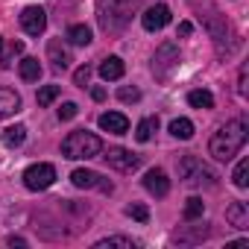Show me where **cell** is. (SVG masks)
<instances>
[{
  "instance_id": "cell-5",
  "label": "cell",
  "mask_w": 249,
  "mask_h": 249,
  "mask_svg": "<svg viewBox=\"0 0 249 249\" xmlns=\"http://www.w3.org/2000/svg\"><path fill=\"white\" fill-rule=\"evenodd\" d=\"M21 179H24L27 191H47L56 182V167L47 164V161H38V164H30Z\"/></svg>"
},
{
  "instance_id": "cell-21",
  "label": "cell",
  "mask_w": 249,
  "mask_h": 249,
  "mask_svg": "<svg viewBox=\"0 0 249 249\" xmlns=\"http://www.w3.org/2000/svg\"><path fill=\"white\" fill-rule=\"evenodd\" d=\"M170 135L179 138V141H191V138H194V123H191L188 117H176V120H170Z\"/></svg>"
},
{
  "instance_id": "cell-25",
  "label": "cell",
  "mask_w": 249,
  "mask_h": 249,
  "mask_svg": "<svg viewBox=\"0 0 249 249\" xmlns=\"http://www.w3.org/2000/svg\"><path fill=\"white\" fill-rule=\"evenodd\" d=\"M231 182H234L237 188H246V185H249V159H240V161H237V167H234V173H231Z\"/></svg>"
},
{
  "instance_id": "cell-31",
  "label": "cell",
  "mask_w": 249,
  "mask_h": 249,
  "mask_svg": "<svg viewBox=\"0 0 249 249\" xmlns=\"http://www.w3.org/2000/svg\"><path fill=\"white\" fill-rule=\"evenodd\" d=\"M76 111H79L76 103H62V108H59V120H73Z\"/></svg>"
},
{
  "instance_id": "cell-14",
  "label": "cell",
  "mask_w": 249,
  "mask_h": 249,
  "mask_svg": "<svg viewBox=\"0 0 249 249\" xmlns=\"http://www.w3.org/2000/svg\"><path fill=\"white\" fill-rule=\"evenodd\" d=\"M205 24H208V33H211V38H214L217 50L223 47V41H226V38H234V33H231V27H229V21H226V18H214V15H208V18H205Z\"/></svg>"
},
{
  "instance_id": "cell-19",
  "label": "cell",
  "mask_w": 249,
  "mask_h": 249,
  "mask_svg": "<svg viewBox=\"0 0 249 249\" xmlns=\"http://www.w3.org/2000/svg\"><path fill=\"white\" fill-rule=\"evenodd\" d=\"M18 71H21V79H24V82H38V76H41V65H38V59H36V56L21 59Z\"/></svg>"
},
{
  "instance_id": "cell-15",
  "label": "cell",
  "mask_w": 249,
  "mask_h": 249,
  "mask_svg": "<svg viewBox=\"0 0 249 249\" xmlns=\"http://www.w3.org/2000/svg\"><path fill=\"white\" fill-rule=\"evenodd\" d=\"M21 111V94L15 88H0V120Z\"/></svg>"
},
{
  "instance_id": "cell-36",
  "label": "cell",
  "mask_w": 249,
  "mask_h": 249,
  "mask_svg": "<svg viewBox=\"0 0 249 249\" xmlns=\"http://www.w3.org/2000/svg\"><path fill=\"white\" fill-rule=\"evenodd\" d=\"M91 97H94V100H103V97H106V91H103V88H91Z\"/></svg>"
},
{
  "instance_id": "cell-27",
  "label": "cell",
  "mask_w": 249,
  "mask_h": 249,
  "mask_svg": "<svg viewBox=\"0 0 249 249\" xmlns=\"http://www.w3.org/2000/svg\"><path fill=\"white\" fill-rule=\"evenodd\" d=\"M21 53H24V41H15L3 56H0V68H12V59H15V56H21Z\"/></svg>"
},
{
  "instance_id": "cell-13",
  "label": "cell",
  "mask_w": 249,
  "mask_h": 249,
  "mask_svg": "<svg viewBox=\"0 0 249 249\" xmlns=\"http://www.w3.org/2000/svg\"><path fill=\"white\" fill-rule=\"evenodd\" d=\"M47 59L53 62L56 71H65V68L71 65V50H68V44H65L62 38H50V44H47Z\"/></svg>"
},
{
  "instance_id": "cell-33",
  "label": "cell",
  "mask_w": 249,
  "mask_h": 249,
  "mask_svg": "<svg viewBox=\"0 0 249 249\" xmlns=\"http://www.w3.org/2000/svg\"><path fill=\"white\" fill-rule=\"evenodd\" d=\"M237 94L240 97H246V65L240 68V73H237Z\"/></svg>"
},
{
  "instance_id": "cell-34",
  "label": "cell",
  "mask_w": 249,
  "mask_h": 249,
  "mask_svg": "<svg viewBox=\"0 0 249 249\" xmlns=\"http://www.w3.org/2000/svg\"><path fill=\"white\" fill-rule=\"evenodd\" d=\"M191 30H194L191 21H182V24H179V36H191Z\"/></svg>"
},
{
  "instance_id": "cell-16",
  "label": "cell",
  "mask_w": 249,
  "mask_h": 249,
  "mask_svg": "<svg viewBox=\"0 0 249 249\" xmlns=\"http://www.w3.org/2000/svg\"><path fill=\"white\" fill-rule=\"evenodd\" d=\"M226 220H229V226H234V229H249V205L246 202H231L229 208H226Z\"/></svg>"
},
{
  "instance_id": "cell-2",
  "label": "cell",
  "mask_w": 249,
  "mask_h": 249,
  "mask_svg": "<svg viewBox=\"0 0 249 249\" xmlns=\"http://www.w3.org/2000/svg\"><path fill=\"white\" fill-rule=\"evenodd\" d=\"M141 9V0H97V24L103 33H120Z\"/></svg>"
},
{
  "instance_id": "cell-3",
  "label": "cell",
  "mask_w": 249,
  "mask_h": 249,
  "mask_svg": "<svg viewBox=\"0 0 249 249\" xmlns=\"http://www.w3.org/2000/svg\"><path fill=\"white\" fill-rule=\"evenodd\" d=\"M103 153V141L88 132V129H73L65 141H62V156L71 161H82V159H97Z\"/></svg>"
},
{
  "instance_id": "cell-26",
  "label": "cell",
  "mask_w": 249,
  "mask_h": 249,
  "mask_svg": "<svg viewBox=\"0 0 249 249\" xmlns=\"http://www.w3.org/2000/svg\"><path fill=\"white\" fill-rule=\"evenodd\" d=\"M202 211H205V202H202V199L191 196V199L185 202V220H196V217H202Z\"/></svg>"
},
{
  "instance_id": "cell-8",
  "label": "cell",
  "mask_w": 249,
  "mask_h": 249,
  "mask_svg": "<svg viewBox=\"0 0 249 249\" xmlns=\"http://www.w3.org/2000/svg\"><path fill=\"white\" fill-rule=\"evenodd\" d=\"M21 27H24L27 36H41V33L47 30V15H44V9H41V6H27V9L21 12Z\"/></svg>"
},
{
  "instance_id": "cell-23",
  "label": "cell",
  "mask_w": 249,
  "mask_h": 249,
  "mask_svg": "<svg viewBox=\"0 0 249 249\" xmlns=\"http://www.w3.org/2000/svg\"><path fill=\"white\" fill-rule=\"evenodd\" d=\"M68 41L76 44V47H85V44H91V30H88L85 24H73V27L68 30Z\"/></svg>"
},
{
  "instance_id": "cell-17",
  "label": "cell",
  "mask_w": 249,
  "mask_h": 249,
  "mask_svg": "<svg viewBox=\"0 0 249 249\" xmlns=\"http://www.w3.org/2000/svg\"><path fill=\"white\" fill-rule=\"evenodd\" d=\"M123 71H126V65H123V59H120V56H108V59H103V62H100V76H103L106 82L120 79V76H123Z\"/></svg>"
},
{
  "instance_id": "cell-9",
  "label": "cell",
  "mask_w": 249,
  "mask_h": 249,
  "mask_svg": "<svg viewBox=\"0 0 249 249\" xmlns=\"http://www.w3.org/2000/svg\"><path fill=\"white\" fill-rule=\"evenodd\" d=\"M141 24H144L147 33H159V30H164V27L170 24V9H167L164 3H156V6H150V9L141 15Z\"/></svg>"
},
{
  "instance_id": "cell-7",
  "label": "cell",
  "mask_w": 249,
  "mask_h": 249,
  "mask_svg": "<svg viewBox=\"0 0 249 249\" xmlns=\"http://www.w3.org/2000/svg\"><path fill=\"white\" fill-rule=\"evenodd\" d=\"M103 159L108 161V167H114V170H120V173H132V170L141 167V156H135V153H129V150H123V147L106 150Z\"/></svg>"
},
{
  "instance_id": "cell-11",
  "label": "cell",
  "mask_w": 249,
  "mask_h": 249,
  "mask_svg": "<svg viewBox=\"0 0 249 249\" xmlns=\"http://www.w3.org/2000/svg\"><path fill=\"white\" fill-rule=\"evenodd\" d=\"M144 188H147L153 196H167V194H170V179H167V173H164L161 167H153V170L144 173Z\"/></svg>"
},
{
  "instance_id": "cell-10",
  "label": "cell",
  "mask_w": 249,
  "mask_h": 249,
  "mask_svg": "<svg viewBox=\"0 0 249 249\" xmlns=\"http://www.w3.org/2000/svg\"><path fill=\"white\" fill-rule=\"evenodd\" d=\"M71 182H73L76 188H85V191H88V188H100L103 194H111V182H103V176L94 173V170H82V167H79V170L71 173Z\"/></svg>"
},
{
  "instance_id": "cell-1",
  "label": "cell",
  "mask_w": 249,
  "mask_h": 249,
  "mask_svg": "<svg viewBox=\"0 0 249 249\" xmlns=\"http://www.w3.org/2000/svg\"><path fill=\"white\" fill-rule=\"evenodd\" d=\"M246 135H249V126L243 117H234V120H226L223 126L211 135L208 141V153L214 161H231L237 156V150L246 144Z\"/></svg>"
},
{
  "instance_id": "cell-4",
  "label": "cell",
  "mask_w": 249,
  "mask_h": 249,
  "mask_svg": "<svg viewBox=\"0 0 249 249\" xmlns=\"http://www.w3.org/2000/svg\"><path fill=\"white\" fill-rule=\"evenodd\" d=\"M179 176L185 179V185H191V188H214L217 185V173L208 167V164H202V159H196V156H182V161H179Z\"/></svg>"
},
{
  "instance_id": "cell-18",
  "label": "cell",
  "mask_w": 249,
  "mask_h": 249,
  "mask_svg": "<svg viewBox=\"0 0 249 249\" xmlns=\"http://www.w3.org/2000/svg\"><path fill=\"white\" fill-rule=\"evenodd\" d=\"M135 246H138V240L123 237V234H111V237H103L94 243V249H135Z\"/></svg>"
},
{
  "instance_id": "cell-28",
  "label": "cell",
  "mask_w": 249,
  "mask_h": 249,
  "mask_svg": "<svg viewBox=\"0 0 249 249\" xmlns=\"http://www.w3.org/2000/svg\"><path fill=\"white\" fill-rule=\"evenodd\" d=\"M59 91H62L59 85H44V88L38 91V106H50V103L59 97Z\"/></svg>"
},
{
  "instance_id": "cell-30",
  "label": "cell",
  "mask_w": 249,
  "mask_h": 249,
  "mask_svg": "<svg viewBox=\"0 0 249 249\" xmlns=\"http://www.w3.org/2000/svg\"><path fill=\"white\" fill-rule=\"evenodd\" d=\"M88 79H91V65H82V68H76V73H73V82H76L79 88H85V85H88Z\"/></svg>"
},
{
  "instance_id": "cell-35",
  "label": "cell",
  "mask_w": 249,
  "mask_h": 249,
  "mask_svg": "<svg viewBox=\"0 0 249 249\" xmlns=\"http://www.w3.org/2000/svg\"><path fill=\"white\" fill-rule=\"evenodd\" d=\"M9 246H27V240H24V237H15V234H12V237H9Z\"/></svg>"
},
{
  "instance_id": "cell-24",
  "label": "cell",
  "mask_w": 249,
  "mask_h": 249,
  "mask_svg": "<svg viewBox=\"0 0 249 249\" xmlns=\"http://www.w3.org/2000/svg\"><path fill=\"white\" fill-rule=\"evenodd\" d=\"M188 103H191L194 108H214V94L205 91V88H196V91L188 94Z\"/></svg>"
},
{
  "instance_id": "cell-32",
  "label": "cell",
  "mask_w": 249,
  "mask_h": 249,
  "mask_svg": "<svg viewBox=\"0 0 249 249\" xmlns=\"http://www.w3.org/2000/svg\"><path fill=\"white\" fill-rule=\"evenodd\" d=\"M126 214H129V217H135L138 223H147V220H150V211H147L144 205H129V208H126Z\"/></svg>"
},
{
  "instance_id": "cell-12",
  "label": "cell",
  "mask_w": 249,
  "mask_h": 249,
  "mask_svg": "<svg viewBox=\"0 0 249 249\" xmlns=\"http://www.w3.org/2000/svg\"><path fill=\"white\" fill-rule=\"evenodd\" d=\"M100 129L103 132H111V135H126L129 132V120H126V114H120V111H106V114H100Z\"/></svg>"
},
{
  "instance_id": "cell-20",
  "label": "cell",
  "mask_w": 249,
  "mask_h": 249,
  "mask_svg": "<svg viewBox=\"0 0 249 249\" xmlns=\"http://www.w3.org/2000/svg\"><path fill=\"white\" fill-rule=\"evenodd\" d=\"M0 141H3L6 147H21V144L27 141V126H24V123H15V126L3 129V135H0Z\"/></svg>"
},
{
  "instance_id": "cell-22",
  "label": "cell",
  "mask_w": 249,
  "mask_h": 249,
  "mask_svg": "<svg viewBox=\"0 0 249 249\" xmlns=\"http://www.w3.org/2000/svg\"><path fill=\"white\" fill-rule=\"evenodd\" d=\"M156 132H159V117H144L138 126H135V138H138L141 144H147Z\"/></svg>"
},
{
  "instance_id": "cell-29",
  "label": "cell",
  "mask_w": 249,
  "mask_h": 249,
  "mask_svg": "<svg viewBox=\"0 0 249 249\" xmlns=\"http://www.w3.org/2000/svg\"><path fill=\"white\" fill-rule=\"evenodd\" d=\"M117 97H120L123 103H138V100H141V91H138V88H129V85H123V88L117 91Z\"/></svg>"
},
{
  "instance_id": "cell-6",
  "label": "cell",
  "mask_w": 249,
  "mask_h": 249,
  "mask_svg": "<svg viewBox=\"0 0 249 249\" xmlns=\"http://www.w3.org/2000/svg\"><path fill=\"white\" fill-rule=\"evenodd\" d=\"M176 65H179V47H176L173 41H164V44L156 50V56H153V73H156L159 79H167Z\"/></svg>"
},
{
  "instance_id": "cell-37",
  "label": "cell",
  "mask_w": 249,
  "mask_h": 249,
  "mask_svg": "<svg viewBox=\"0 0 249 249\" xmlns=\"http://www.w3.org/2000/svg\"><path fill=\"white\" fill-rule=\"evenodd\" d=\"M0 50H3V36H0Z\"/></svg>"
}]
</instances>
